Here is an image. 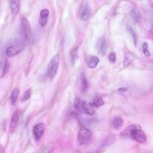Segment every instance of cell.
Listing matches in <instances>:
<instances>
[{
	"label": "cell",
	"instance_id": "6da1fadb",
	"mask_svg": "<svg viewBox=\"0 0 153 153\" xmlns=\"http://www.w3.org/2000/svg\"><path fill=\"white\" fill-rule=\"evenodd\" d=\"M92 139V134L89 130L84 127L81 128L78 135V141L80 145H88L91 142Z\"/></svg>",
	"mask_w": 153,
	"mask_h": 153
},
{
	"label": "cell",
	"instance_id": "7a4b0ae2",
	"mask_svg": "<svg viewBox=\"0 0 153 153\" xmlns=\"http://www.w3.org/2000/svg\"><path fill=\"white\" fill-rule=\"evenodd\" d=\"M59 63V56L56 54L51 59L47 67L48 74L51 78H53L55 76L58 70Z\"/></svg>",
	"mask_w": 153,
	"mask_h": 153
},
{
	"label": "cell",
	"instance_id": "3957f363",
	"mask_svg": "<svg viewBox=\"0 0 153 153\" xmlns=\"http://www.w3.org/2000/svg\"><path fill=\"white\" fill-rule=\"evenodd\" d=\"M131 139H132L141 144L145 143L147 140L145 134L138 126L133 130Z\"/></svg>",
	"mask_w": 153,
	"mask_h": 153
},
{
	"label": "cell",
	"instance_id": "277c9868",
	"mask_svg": "<svg viewBox=\"0 0 153 153\" xmlns=\"http://www.w3.org/2000/svg\"><path fill=\"white\" fill-rule=\"evenodd\" d=\"M25 46L23 43L12 45L6 49V54L9 57H14L22 52L24 49Z\"/></svg>",
	"mask_w": 153,
	"mask_h": 153
},
{
	"label": "cell",
	"instance_id": "5b68a950",
	"mask_svg": "<svg viewBox=\"0 0 153 153\" xmlns=\"http://www.w3.org/2000/svg\"><path fill=\"white\" fill-rule=\"evenodd\" d=\"M22 26L25 39L28 42L31 40V33L28 22L27 19L23 18L22 20Z\"/></svg>",
	"mask_w": 153,
	"mask_h": 153
},
{
	"label": "cell",
	"instance_id": "8992f818",
	"mask_svg": "<svg viewBox=\"0 0 153 153\" xmlns=\"http://www.w3.org/2000/svg\"><path fill=\"white\" fill-rule=\"evenodd\" d=\"M45 124L42 123H39L35 125L33 129V133L35 139L39 140L42 137L45 130Z\"/></svg>",
	"mask_w": 153,
	"mask_h": 153
},
{
	"label": "cell",
	"instance_id": "52a82bcc",
	"mask_svg": "<svg viewBox=\"0 0 153 153\" xmlns=\"http://www.w3.org/2000/svg\"><path fill=\"white\" fill-rule=\"evenodd\" d=\"M138 126L132 124L127 126L120 134V137L123 139L131 138V134L133 130Z\"/></svg>",
	"mask_w": 153,
	"mask_h": 153
},
{
	"label": "cell",
	"instance_id": "ba28073f",
	"mask_svg": "<svg viewBox=\"0 0 153 153\" xmlns=\"http://www.w3.org/2000/svg\"><path fill=\"white\" fill-rule=\"evenodd\" d=\"M91 15V10L88 4L83 5L80 10V16L81 19L84 20H87Z\"/></svg>",
	"mask_w": 153,
	"mask_h": 153
},
{
	"label": "cell",
	"instance_id": "9c48e42d",
	"mask_svg": "<svg viewBox=\"0 0 153 153\" xmlns=\"http://www.w3.org/2000/svg\"><path fill=\"white\" fill-rule=\"evenodd\" d=\"M21 111L19 109H16L13 114L11 119L10 127L11 128H15L17 125L20 116Z\"/></svg>",
	"mask_w": 153,
	"mask_h": 153
},
{
	"label": "cell",
	"instance_id": "30bf717a",
	"mask_svg": "<svg viewBox=\"0 0 153 153\" xmlns=\"http://www.w3.org/2000/svg\"><path fill=\"white\" fill-rule=\"evenodd\" d=\"M115 136L114 135L111 134L106 137L100 144L99 148L102 149L110 145L115 141Z\"/></svg>",
	"mask_w": 153,
	"mask_h": 153
},
{
	"label": "cell",
	"instance_id": "8fae6325",
	"mask_svg": "<svg viewBox=\"0 0 153 153\" xmlns=\"http://www.w3.org/2000/svg\"><path fill=\"white\" fill-rule=\"evenodd\" d=\"M82 108L87 114L92 115L94 114V110L93 106L90 103L86 101H83L82 102Z\"/></svg>",
	"mask_w": 153,
	"mask_h": 153
},
{
	"label": "cell",
	"instance_id": "7c38bea8",
	"mask_svg": "<svg viewBox=\"0 0 153 153\" xmlns=\"http://www.w3.org/2000/svg\"><path fill=\"white\" fill-rule=\"evenodd\" d=\"M80 79L81 89L82 92H85L88 87V83L86 78L85 74L84 72L80 73Z\"/></svg>",
	"mask_w": 153,
	"mask_h": 153
},
{
	"label": "cell",
	"instance_id": "4fadbf2b",
	"mask_svg": "<svg viewBox=\"0 0 153 153\" xmlns=\"http://www.w3.org/2000/svg\"><path fill=\"white\" fill-rule=\"evenodd\" d=\"M10 7L12 13L15 15L19 13V1H11Z\"/></svg>",
	"mask_w": 153,
	"mask_h": 153
},
{
	"label": "cell",
	"instance_id": "5bb4252c",
	"mask_svg": "<svg viewBox=\"0 0 153 153\" xmlns=\"http://www.w3.org/2000/svg\"><path fill=\"white\" fill-rule=\"evenodd\" d=\"M112 126L115 129L120 128L123 124V120L122 118L120 117H116L112 120Z\"/></svg>",
	"mask_w": 153,
	"mask_h": 153
},
{
	"label": "cell",
	"instance_id": "9a60e30c",
	"mask_svg": "<svg viewBox=\"0 0 153 153\" xmlns=\"http://www.w3.org/2000/svg\"><path fill=\"white\" fill-rule=\"evenodd\" d=\"M104 103L102 98L100 96H97L93 99L92 105L94 107L97 108L103 105Z\"/></svg>",
	"mask_w": 153,
	"mask_h": 153
},
{
	"label": "cell",
	"instance_id": "2e32d148",
	"mask_svg": "<svg viewBox=\"0 0 153 153\" xmlns=\"http://www.w3.org/2000/svg\"><path fill=\"white\" fill-rule=\"evenodd\" d=\"M99 61V59L98 57L94 56L92 57L88 61L87 65L91 68H94L97 66Z\"/></svg>",
	"mask_w": 153,
	"mask_h": 153
},
{
	"label": "cell",
	"instance_id": "e0dca14e",
	"mask_svg": "<svg viewBox=\"0 0 153 153\" xmlns=\"http://www.w3.org/2000/svg\"><path fill=\"white\" fill-rule=\"evenodd\" d=\"M131 17L136 22H139L141 19V16L138 12L135 9L132 10L130 12Z\"/></svg>",
	"mask_w": 153,
	"mask_h": 153
},
{
	"label": "cell",
	"instance_id": "ac0fdd59",
	"mask_svg": "<svg viewBox=\"0 0 153 153\" xmlns=\"http://www.w3.org/2000/svg\"><path fill=\"white\" fill-rule=\"evenodd\" d=\"M126 27L128 32L130 34L132 37L135 46H136L137 44V39L136 33L129 25H127Z\"/></svg>",
	"mask_w": 153,
	"mask_h": 153
},
{
	"label": "cell",
	"instance_id": "d6986e66",
	"mask_svg": "<svg viewBox=\"0 0 153 153\" xmlns=\"http://www.w3.org/2000/svg\"><path fill=\"white\" fill-rule=\"evenodd\" d=\"M107 49V42L105 39H104L101 42L100 47V51L102 55L104 56L106 54Z\"/></svg>",
	"mask_w": 153,
	"mask_h": 153
},
{
	"label": "cell",
	"instance_id": "ffe728a7",
	"mask_svg": "<svg viewBox=\"0 0 153 153\" xmlns=\"http://www.w3.org/2000/svg\"><path fill=\"white\" fill-rule=\"evenodd\" d=\"M19 94V92L17 89H15L12 92L10 99L12 103L13 104L16 102L18 97Z\"/></svg>",
	"mask_w": 153,
	"mask_h": 153
},
{
	"label": "cell",
	"instance_id": "44dd1931",
	"mask_svg": "<svg viewBox=\"0 0 153 153\" xmlns=\"http://www.w3.org/2000/svg\"><path fill=\"white\" fill-rule=\"evenodd\" d=\"M31 88H29L24 92L22 98V102L25 101L29 98L31 95Z\"/></svg>",
	"mask_w": 153,
	"mask_h": 153
},
{
	"label": "cell",
	"instance_id": "7402d4cb",
	"mask_svg": "<svg viewBox=\"0 0 153 153\" xmlns=\"http://www.w3.org/2000/svg\"><path fill=\"white\" fill-rule=\"evenodd\" d=\"M78 49L77 48L72 49L70 53V56L72 63L74 62L77 55Z\"/></svg>",
	"mask_w": 153,
	"mask_h": 153
},
{
	"label": "cell",
	"instance_id": "603a6c76",
	"mask_svg": "<svg viewBox=\"0 0 153 153\" xmlns=\"http://www.w3.org/2000/svg\"><path fill=\"white\" fill-rule=\"evenodd\" d=\"M148 45L146 42H144L142 45V49L143 53L145 56H149L150 54L148 50Z\"/></svg>",
	"mask_w": 153,
	"mask_h": 153
},
{
	"label": "cell",
	"instance_id": "cb8c5ba5",
	"mask_svg": "<svg viewBox=\"0 0 153 153\" xmlns=\"http://www.w3.org/2000/svg\"><path fill=\"white\" fill-rule=\"evenodd\" d=\"M80 101L77 97H76L74 101V108L76 110H78L79 108Z\"/></svg>",
	"mask_w": 153,
	"mask_h": 153
},
{
	"label": "cell",
	"instance_id": "d4e9b609",
	"mask_svg": "<svg viewBox=\"0 0 153 153\" xmlns=\"http://www.w3.org/2000/svg\"><path fill=\"white\" fill-rule=\"evenodd\" d=\"M47 18H48L40 17L39 19V23L42 27H43L45 26L46 24L47 21Z\"/></svg>",
	"mask_w": 153,
	"mask_h": 153
},
{
	"label": "cell",
	"instance_id": "484cf974",
	"mask_svg": "<svg viewBox=\"0 0 153 153\" xmlns=\"http://www.w3.org/2000/svg\"><path fill=\"white\" fill-rule=\"evenodd\" d=\"M109 61L112 63H114L116 60V55L114 52H112L110 53L108 56Z\"/></svg>",
	"mask_w": 153,
	"mask_h": 153
},
{
	"label": "cell",
	"instance_id": "4316f807",
	"mask_svg": "<svg viewBox=\"0 0 153 153\" xmlns=\"http://www.w3.org/2000/svg\"><path fill=\"white\" fill-rule=\"evenodd\" d=\"M48 10L46 9L42 10L40 12V17L45 18H48L49 15Z\"/></svg>",
	"mask_w": 153,
	"mask_h": 153
},
{
	"label": "cell",
	"instance_id": "83f0119b",
	"mask_svg": "<svg viewBox=\"0 0 153 153\" xmlns=\"http://www.w3.org/2000/svg\"><path fill=\"white\" fill-rule=\"evenodd\" d=\"M9 63L7 60L6 59L5 61L4 64L3 75H4L9 70Z\"/></svg>",
	"mask_w": 153,
	"mask_h": 153
},
{
	"label": "cell",
	"instance_id": "f1b7e54d",
	"mask_svg": "<svg viewBox=\"0 0 153 153\" xmlns=\"http://www.w3.org/2000/svg\"><path fill=\"white\" fill-rule=\"evenodd\" d=\"M131 63L130 60L127 57H126L123 61V64L125 66H128Z\"/></svg>",
	"mask_w": 153,
	"mask_h": 153
},
{
	"label": "cell",
	"instance_id": "f546056e",
	"mask_svg": "<svg viewBox=\"0 0 153 153\" xmlns=\"http://www.w3.org/2000/svg\"><path fill=\"white\" fill-rule=\"evenodd\" d=\"M127 88L126 87H121L117 89V91L120 93H122L127 90Z\"/></svg>",
	"mask_w": 153,
	"mask_h": 153
},
{
	"label": "cell",
	"instance_id": "4dcf8cb0",
	"mask_svg": "<svg viewBox=\"0 0 153 153\" xmlns=\"http://www.w3.org/2000/svg\"><path fill=\"white\" fill-rule=\"evenodd\" d=\"M0 153H4V149L2 146L0 145Z\"/></svg>",
	"mask_w": 153,
	"mask_h": 153
},
{
	"label": "cell",
	"instance_id": "1f68e13d",
	"mask_svg": "<svg viewBox=\"0 0 153 153\" xmlns=\"http://www.w3.org/2000/svg\"><path fill=\"white\" fill-rule=\"evenodd\" d=\"M74 153H82L80 151L77 150L75 151Z\"/></svg>",
	"mask_w": 153,
	"mask_h": 153
}]
</instances>
